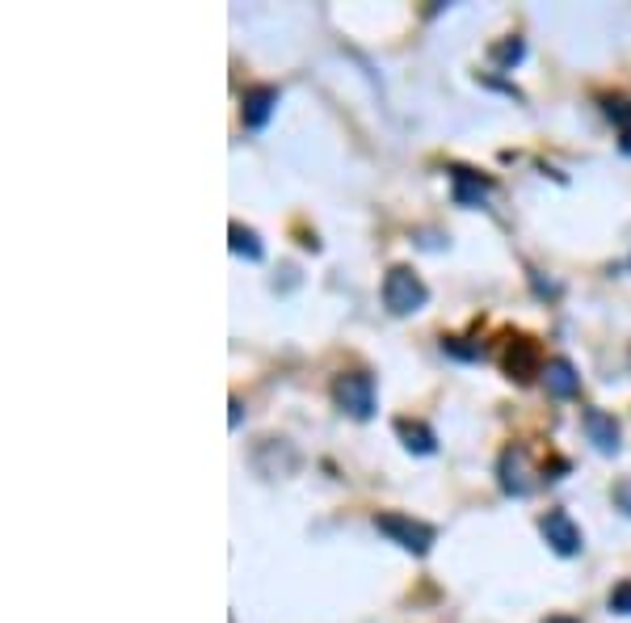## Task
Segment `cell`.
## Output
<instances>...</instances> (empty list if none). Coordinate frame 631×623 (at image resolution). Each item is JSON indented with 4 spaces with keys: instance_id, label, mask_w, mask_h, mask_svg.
I'll list each match as a JSON object with an SVG mask.
<instances>
[{
    "instance_id": "14",
    "label": "cell",
    "mask_w": 631,
    "mask_h": 623,
    "mask_svg": "<svg viewBox=\"0 0 631 623\" xmlns=\"http://www.w3.org/2000/svg\"><path fill=\"white\" fill-rule=\"evenodd\" d=\"M602 114L610 118V123H619L623 135L631 131V102L627 97H602Z\"/></svg>"
},
{
    "instance_id": "8",
    "label": "cell",
    "mask_w": 631,
    "mask_h": 623,
    "mask_svg": "<svg viewBox=\"0 0 631 623\" xmlns=\"http://www.w3.org/2000/svg\"><path fill=\"white\" fill-rule=\"evenodd\" d=\"M278 110V89L274 85H253V89H244L240 97V118H244V127L249 131H261L274 118Z\"/></svg>"
},
{
    "instance_id": "7",
    "label": "cell",
    "mask_w": 631,
    "mask_h": 623,
    "mask_svg": "<svg viewBox=\"0 0 631 623\" xmlns=\"http://www.w3.org/2000/svg\"><path fill=\"white\" fill-rule=\"evenodd\" d=\"M581 430H585L589 442H594L598 455H619L623 430H619V421L610 417L606 409H585V413H581Z\"/></svg>"
},
{
    "instance_id": "3",
    "label": "cell",
    "mask_w": 631,
    "mask_h": 623,
    "mask_svg": "<svg viewBox=\"0 0 631 623\" xmlns=\"http://www.w3.org/2000/svg\"><path fill=\"white\" fill-rule=\"evenodd\" d=\"M333 400H337V409L350 413L354 421H371L375 417V375L341 371L333 379Z\"/></svg>"
},
{
    "instance_id": "1",
    "label": "cell",
    "mask_w": 631,
    "mask_h": 623,
    "mask_svg": "<svg viewBox=\"0 0 631 623\" xmlns=\"http://www.w3.org/2000/svg\"><path fill=\"white\" fill-rule=\"evenodd\" d=\"M430 304V287L421 283V274L413 266H392L383 274V308L392 316H413Z\"/></svg>"
},
{
    "instance_id": "17",
    "label": "cell",
    "mask_w": 631,
    "mask_h": 623,
    "mask_svg": "<svg viewBox=\"0 0 631 623\" xmlns=\"http://www.w3.org/2000/svg\"><path fill=\"white\" fill-rule=\"evenodd\" d=\"M610 497H615V506L631 518V476L627 480H619V485H615V493H610Z\"/></svg>"
},
{
    "instance_id": "20",
    "label": "cell",
    "mask_w": 631,
    "mask_h": 623,
    "mask_svg": "<svg viewBox=\"0 0 631 623\" xmlns=\"http://www.w3.org/2000/svg\"><path fill=\"white\" fill-rule=\"evenodd\" d=\"M619 148H623V152H627V156H631V131H627V135H623V139H619Z\"/></svg>"
},
{
    "instance_id": "5",
    "label": "cell",
    "mask_w": 631,
    "mask_h": 623,
    "mask_svg": "<svg viewBox=\"0 0 631 623\" xmlns=\"http://www.w3.org/2000/svg\"><path fill=\"white\" fill-rule=\"evenodd\" d=\"M497 485L505 497H531L535 493V468L526 447H505L497 455Z\"/></svg>"
},
{
    "instance_id": "6",
    "label": "cell",
    "mask_w": 631,
    "mask_h": 623,
    "mask_svg": "<svg viewBox=\"0 0 631 623\" xmlns=\"http://www.w3.org/2000/svg\"><path fill=\"white\" fill-rule=\"evenodd\" d=\"M539 535L556 556H581V548H585V535L568 510H547L539 518Z\"/></svg>"
},
{
    "instance_id": "18",
    "label": "cell",
    "mask_w": 631,
    "mask_h": 623,
    "mask_svg": "<svg viewBox=\"0 0 631 623\" xmlns=\"http://www.w3.org/2000/svg\"><path fill=\"white\" fill-rule=\"evenodd\" d=\"M228 409H232V417H228V426L236 430V426H240V417H244V405H240V396H232V405H228Z\"/></svg>"
},
{
    "instance_id": "19",
    "label": "cell",
    "mask_w": 631,
    "mask_h": 623,
    "mask_svg": "<svg viewBox=\"0 0 631 623\" xmlns=\"http://www.w3.org/2000/svg\"><path fill=\"white\" fill-rule=\"evenodd\" d=\"M543 623H577V619H568V615H547Z\"/></svg>"
},
{
    "instance_id": "21",
    "label": "cell",
    "mask_w": 631,
    "mask_h": 623,
    "mask_svg": "<svg viewBox=\"0 0 631 623\" xmlns=\"http://www.w3.org/2000/svg\"><path fill=\"white\" fill-rule=\"evenodd\" d=\"M627 371H631V350H627Z\"/></svg>"
},
{
    "instance_id": "13",
    "label": "cell",
    "mask_w": 631,
    "mask_h": 623,
    "mask_svg": "<svg viewBox=\"0 0 631 623\" xmlns=\"http://www.w3.org/2000/svg\"><path fill=\"white\" fill-rule=\"evenodd\" d=\"M522 55H526V43L514 34V38H501V43H493L488 47V59H493L497 68H514V64H522Z\"/></svg>"
},
{
    "instance_id": "15",
    "label": "cell",
    "mask_w": 631,
    "mask_h": 623,
    "mask_svg": "<svg viewBox=\"0 0 631 623\" xmlns=\"http://www.w3.org/2000/svg\"><path fill=\"white\" fill-rule=\"evenodd\" d=\"M610 611H615V615H627L631 619V581H619V586L615 590H610Z\"/></svg>"
},
{
    "instance_id": "12",
    "label": "cell",
    "mask_w": 631,
    "mask_h": 623,
    "mask_svg": "<svg viewBox=\"0 0 631 623\" xmlns=\"http://www.w3.org/2000/svg\"><path fill=\"white\" fill-rule=\"evenodd\" d=\"M228 245H232V253L244 257V261H261V257H266V245H261L257 232L244 228V224H228Z\"/></svg>"
},
{
    "instance_id": "16",
    "label": "cell",
    "mask_w": 631,
    "mask_h": 623,
    "mask_svg": "<svg viewBox=\"0 0 631 623\" xmlns=\"http://www.w3.org/2000/svg\"><path fill=\"white\" fill-rule=\"evenodd\" d=\"M442 354L463 358V363H472V358H480V350H476V346H463V337H442Z\"/></svg>"
},
{
    "instance_id": "11",
    "label": "cell",
    "mask_w": 631,
    "mask_h": 623,
    "mask_svg": "<svg viewBox=\"0 0 631 623\" xmlns=\"http://www.w3.org/2000/svg\"><path fill=\"white\" fill-rule=\"evenodd\" d=\"M392 430H396V438L404 442V451H413V455H434V451H438V438H434V430L425 426V421L396 417Z\"/></svg>"
},
{
    "instance_id": "4",
    "label": "cell",
    "mask_w": 631,
    "mask_h": 623,
    "mask_svg": "<svg viewBox=\"0 0 631 623\" xmlns=\"http://www.w3.org/2000/svg\"><path fill=\"white\" fill-rule=\"evenodd\" d=\"M543 350H539V341L535 337H526V333H510L505 337V350H501V371L514 379V384H531V379L539 375L543 379Z\"/></svg>"
},
{
    "instance_id": "10",
    "label": "cell",
    "mask_w": 631,
    "mask_h": 623,
    "mask_svg": "<svg viewBox=\"0 0 631 623\" xmlns=\"http://www.w3.org/2000/svg\"><path fill=\"white\" fill-rule=\"evenodd\" d=\"M543 388H547V396H552V400H573L581 392V371L568 363V358H547Z\"/></svg>"
},
{
    "instance_id": "2",
    "label": "cell",
    "mask_w": 631,
    "mask_h": 623,
    "mask_svg": "<svg viewBox=\"0 0 631 623\" xmlns=\"http://www.w3.org/2000/svg\"><path fill=\"white\" fill-rule=\"evenodd\" d=\"M375 531L388 535L396 548L413 552V556H425L434 548V539H438V531L430 527V522H421L413 514H400V510H379L375 514Z\"/></svg>"
},
{
    "instance_id": "9",
    "label": "cell",
    "mask_w": 631,
    "mask_h": 623,
    "mask_svg": "<svg viewBox=\"0 0 631 623\" xmlns=\"http://www.w3.org/2000/svg\"><path fill=\"white\" fill-rule=\"evenodd\" d=\"M451 190L459 207H480L488 194H493V177H480L467 165H451Z\"/></svg>"
}]
</instances>
